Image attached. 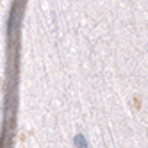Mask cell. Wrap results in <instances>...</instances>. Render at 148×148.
Masks as SVG:
<instances>
[{
    "label": "cell",
    "instance_id": "6da1fadb",
    "mask_svg": "<svg viewBox=\"0 0 148 148\" xmlns=\"http://www.w3.org/2000/svg\"><path fill=\"white\" fill-rule=\"evenodd\" d=\"M73 145H75V148H88V141L82 134H77L73 137Z\"/></svg>",
    "mask_w": 148,
    "mask_h": 148
}]
</instances>
